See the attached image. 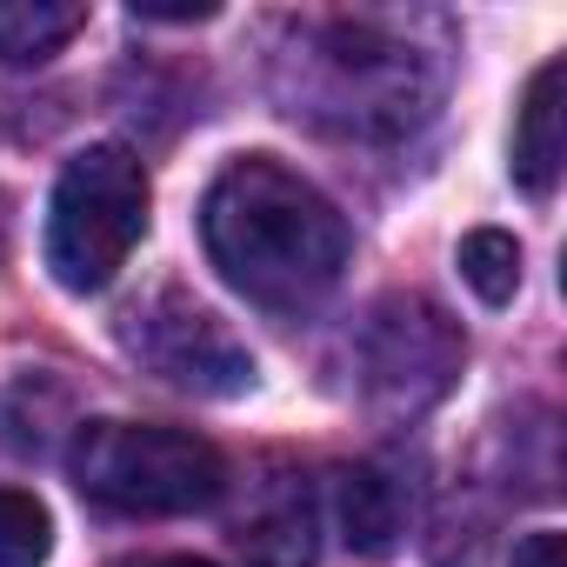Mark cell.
<instances>
[{"label": "cell", "instance_id": "6da1fadb", "mask_svg": "<svg viewBox=\"0 0 567 567\" xmlns=\"http://www.w3.org/2000/svg\"><path fill=\"white\" fill-rule=\"evenodd\" d=\"M200 240L227 288L274 315H301L334 295L354 247L341 207L274 154H247L207 187Z\"/></svg>", "mask_w": 567, "mask_h": 567}, {"label": "cell", "instance_id": "7a4b0ae2", "mask_svg": "<svg viewBox=\"0 0 567 567\" xmlns=\"http://www.w3.org/2000/svg\"><path fill=\"white\" fill-rule=\"evenodd\" d=\"M68 474L114 514H200L227 487L214 441L154 421H87L68 447Z\"/></svg>", "mask_w": 567, "mask_h": 567}, {"label": "cell", "instance_id": "3957f363", "mask_svg": "<svg viewBox=\"0 0 567 567\" xmlns=\"http://www.w3.org/2000/svg\"><path fill=\"white\" fill-rule=\"evenodd\" d=\"M147 167L127 147H87L61 167L48 200V267L68 295H101L147 234Z\"/></svg>", "mask_w": 567, "mask_h": 567}, {"label": "cell", "instance_id": "277c9868", "mask_svg": "<svg viewBox=\"0 0 567 567\" xmlns=\"http://www.w3.org/2000/svg\"><path fill=\"white\" fill-rule=\"evenodd\" d=\"M301 68H308V94H295V114H328L341 127L361 134H394L414 114H427V81H421V54L388 34L381 21H315L301 28Z\"/></svg>", "mask_w": 567, "mask_h": 567}, {"label": "cell", "instance_id": "5b68a950", "mask_svg": "<svg viewBox=\"0 0 567 567\" xmlns=\"http://www.w3.org/2000/svg\"><path fill=\"white\" fill-rule=\"evenodd\" d=\"M461 354L467 348H461L454 321L421 295L381 301L361 328V381L394 414H421L427 401H441L447 381L461 374Z\"/></svg>", "mask_w": 567, "mask_h": 567}, {"label": "cell", "instance_id": "8992f818", "mask_svg": "<svg viewBox=\"0 0 567 567\" xmlns=\"http://www.w3.org/2000/svg\"><path fill=\"white\" fill-rule=\"evenodd\" d=\"M127 348L181 394H207V401H227V394H247L254 388V354L227 334L220 315H207L194 295L167 288L154 295L134 328H127Z\"/></svg>", "mask_w": 567, "mask_h": 567}, {"label": "cell", "instance_id": "52a82bcc", "mask_svg": "<svg viewBox=\"0 0 567 567\" xmlns=\"http://www.w3.org/2000/svg\"><path fill=\"white\" fill-rule=\"evenodd\" d=\"M240 554L247 567H315V501L301 481H280L260 494L254 514H240Z\"/></svg>", "mask_w": 567, "mask_h": 567}, {"label": "cell", "instance_id": "ba28073f", "mask_svg": "<svg viewBox=\"0 0 567 567\" xmlns=\"http://www.w3.org/2000/svg\"><path fill=\"white\" fill-rule=\"evenodd\" d=\"M560 61H547L534 81H527V94H520V121H514V181L540 200V194H554V181H560V161H567V141H560Z\"/></svg>", "mask_w": 567, "mask_h": 567}, {"label": "cell", "instance_id": "9c48e42d", "mask_svg": "<svg viewBox=\"0 0 567 567\" xmlns=\"http://www.w3.org/2000/svg\"><path fill=\"white\" fill-rule=\"evenodd\" d=\"M334 514H341V534L348 547L361 554H388L401 540V520H408V501H401V481L388 467H348L334 481Z\"/></svg>", "mask_w": 567, "mask_h": 567}, {"label": "cell", "instance_id": "30bf717a", "mask_svg": "<svg viewBox=\"0 0 567 567\" xmlns=\"http://www.w3.org/2000/svg\"><path fill=\"white\" fill-rule=\"evenodd\" d=\"M87 28L81 0H0V68H41Z\"/></svg>", "mask_w": 567, "mask_h": 567}, {"label": "cell", "instance_id": "8fae6325", "mask_svg": "<svg viewBox=\"0 0 567 567\" xmlns=\"http://www.w3.org/2000/svg\"><path fill=\"white\" fill-rule=\"evenodd\" d=\"M461 280H467L487 308H507L514 288H520V240L501 234V227H474L461 240Z\"/></svg>", "mask_w": 567, "mask_h": 567}, {"label": "cell", "instance_id": "7c38bea8", "mask_svg": "<svg viewBox=\"0 0 567 567\" xmlns=\"http://www.w3.org/2000/svg\"><path fill=\"white\" fill-rule=\"evenodd\" d=\"M54 547V520L34 494L0 487V567H41Z\"/></svg>", "mask_w": 567, "mask_h": 567}, {"label": "cell", "instance_id": "4fadbf2b", "mask_svg": "<svg viewBox=\"0 0 567 567\" xmlns=\"http://www.w3.org/2000/svg\"><path fill=\"white\" fill-rule=\"evenodd\" d=\"M514 567H560V534H554V527L527 534V540H520V554H514Z\"/></svg>", "mask_w": 567, "mask_h": 567}, {"label": "cell", "instance_id": "5bb4252c", "mask_svg": "<svg viewBox=\"0 0 567 567\" xmlns=\"http://www.w3.org/2000/svg\"><path fill=\"white\" fill-rule=\"evenodd\" d=\"M147 567H214V560H147Z\"/></svg>", "mask_w": 567, "mask_h": 567}]
</instances>
